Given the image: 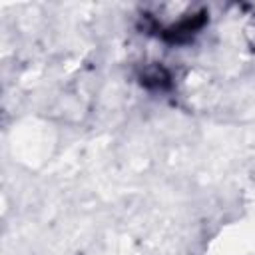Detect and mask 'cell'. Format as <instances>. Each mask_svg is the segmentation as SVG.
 <instances>
[{"instance_id":"cell-1","label":"cell","mask_w":255,"mask_h":255,"mask_svg":"<svg viewBox=\"0 0 255 255\" xmlns=\"http://www.w3.org/2000/svg\"><path fill=\"white\" fill-rule=\"evenodd\" d=\"M207 24H209V12L205 8L185 12L171 22H161L157 16H153L149 12H143L137 18V28L143 34L155 36L157 40H161L167 46L191 44L207 28Z\"/></svg>"},{"instance_id":"cell-2","label":"cell","mask_w":255,"mask_h":255,"mask_svg":"<svg viewBox=\"0 0 255 255\" xmlns=\"http://www.w3.org/2000/svg\"><path fill=\"white\" fill-rule=\"evenodd\" d=\"M135 82L149 94H171L175 90V74L161 62H143L135 68Z\"/></svg>"}]
</instances>
